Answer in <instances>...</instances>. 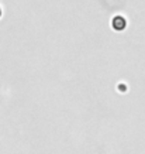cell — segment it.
<instances>
[{
  "label": "cell",
  "instance_id": "2",
  "mask_svg": "<svg viewBox=\"0 0 145 154\" xmlns=\"http://www.w3.org/2000/svg\"><path fill=\"white\" fill-rule=\"evenodd\" d=\"M0 16H1V9H0Z\"/></svg>",
  "mask_w": 145,
  "mask_h": 154
},
{
  "label": "cell",
  "instance_id": "1",
  "mask_svg": "<svg viewBox=\"0 0 145 154\" xmlns=\"http://www.w3.org/2000/svg\"><path fill=\"white\" fill-rule=\"evenodd\" d=\"M111 24H113V28H114V30L121 31V30H124V28H126L127 21H126V19H124L123 16H116V17L113 19Z\"/></svg>",
  "mask_w": 145,
  "mask_h": 154
}]
</instances>
